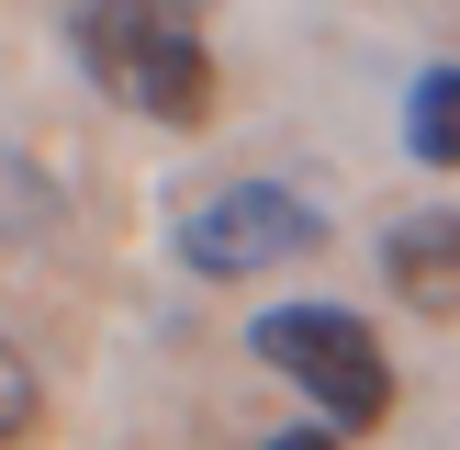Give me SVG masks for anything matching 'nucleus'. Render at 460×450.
Masks as SVG:
<instances>
[{
	"mask_svg": "<svg viewBox=\"0 0 460 450\" xmlns=\"http://www.w3.org/2000/svg\"><path fill=\"white\" fill-rule=\"evenodd\" d=\"M67 57L90 90L146 124H202L214 112V0H79Z\"/></svg>",
	"mask_w": 460,
	"mask_h": 450,
	"instance_id": "f257e3e1",
	"label": "nucleus"
},
{
	"mask_svg": "<svg viewBox=\"0 0 460 450\" xmlns=\"http://www.w3.org/2000/svg\"><path fill=\"white\" fill-rule=\"evenodd\" d=\"M247 349H259L326 428H382L394 417V349H382V327L349 315V304H270L259 327H247Z\"/></svg>",
	"mask_w": 460,
	"mask_h": 450,
	"instance_id": "f03ea898",
	"label": "nucleus"
},
{
	"mask_svg": "<svg viewBox=\"0 0 460 450\" xmlns=\"http://www.w3.org/2000/svg\"><path fill=\"white\" fill-rule=\"evenodd\" d=\"M314 237H326V214H314L304 192H281V180H236V192H214V202L180 214V259H191L202 282H259V270L304 259Z\"/></svg>",
	"mask_w": 460,
	"mask_h": 450,
	"instance_id": "7ed1b4c3",
	"label": "nucleus"
},
{
	"mask_svg": "<svg viewBox=\"0 0 460 450\" xmlns=\"http://www.w3.org/2000/svg\"><path fill=\"white\" fill-rule=\"evenodd\" d=\"M382 282L416 315H460V214H404L382 237Z\"/></svg>",
	"mask_w": 460,
	"mask_h": 450,
	"instance_id": "20e7f679",
	"label": "nucleus"
},
{
	"mask_svg": "<svg viewBox=\"0 0 460 450\" xmlns=\"http://www.w3.org/2000/svg\"><path fill=\"white\" fill-rule=\"evenodd\" d=\"M404 147H416L427 169H460V68H416V90H404Z\"/></svg>",
	"mask_w": 460,
	"mask_h": 450,
	"instance_id": "39448f33",
	"label": "nucleus"
},
{
	"mask_svg": "<svg viewBox=\"0 0 460 450\" xmlns=\"http://www.w3.org/2000/svg\"><path fill=\"white\" fill-rule=\"evenodd\" d=\"M34 428H45V382H34V360L0 338V450H34Z\"/></svg>",
	"mask_w": 460,
	"mask_h": 450,
	"instance_id": "423d86ee",
	"label": "nucleus"
},
{
	"mask_svg": "<svg viewBox=\"0 0 460 450\" xmlns=\"http://www.w3.org/2000/svg\"><path fill=\"white\" fill-rule=\"evenodd\" d=\"M270 450H337V439H326V428H292V439H270Z\"/></svg>",
	"mask_w": 460,
	"mask_h": 450,
	"instance_id": "0eeeda50",
	"label": "nucleus"
}]
</instances>
